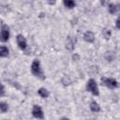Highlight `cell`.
<instances>
[{
	"label": "cell",
	"instance_id": "19",
	"mask_svg": "<svg viewBox=\"0 0 120 120\" xmlns=\"http://www.w3.org/2000/svg\"><path fill=\"white\" fill-rule=\"evenodd\" d=\"M61 120H69V119H68V118H67V117H63Z\"/></svg>",
	"mask_w": 120,
	"mask_h": 120
},
{
	"label": "cell",
	"instance_id": "15",
	"mask_svg": "<svg viewBox=\"0 0 120 120\" xmlns=\"http://www.w3.org/2000/svg\"><path fill=\"white\" fill-rule=\"evenodd\" d=\"M62 83L64 84V85H69L70 83H71V80H70V78L68 76V75H65L63 78H62Z\"/></svg>",
	"mask_w": 120,
	"mask_h": 120
},
{
	"label": "cell",
	"instance_id": "18",
	"mask_svg": "<svg viewBox=\"0 0 120 120\" xmlns=\"http://www.w3.org/2000/svg\"><path fill=\"white\" fill-rule=\"evenodd\" d=\"M115 25H116V28H117V29H119V28H120V20H119V18H117V19H116Z\"/></svg>",
	"mask_w": 120,
	"mask_h": 120
},
{
	"label": "cell",
	"instance_id": "7",
	"mask_svg": "<svg viewBox=\"0 0 120 120\" xmlns=\"http://www.w3.org/2000/svg\"><path fill=\"white\" fill-rule=\"evenodd\" d=\"M76 43V38H72V37H68L67 38V44H66V48L68 50V51H73L74 49V45Z\"/></svg>",
	"mask_w": 120,
	"mask_h": 120
},
{
	"label": "cell",
	"instance_id": "6",
	"mask_svg": "<svg viewBox=\"0 0 120 120\" xmlns=\"http://www.w3.org/2000/svg\"><path fill=\"white\" fill-rule=\"evenodd\" d=\"M16 40H17V44L19 46V48L21 50H25V48L27 47V43H26V39L24 38V37L22 35H18L16 37Z\"/></svg>",
	"mask_w": 120,
	"mask_h": 120
},
{
	"label": "cell",
	"instance_id": "17",
	"mask_svg": "<svg viewBox=\"0 0 120 120\" xmlns=\"http://www.w3.org/2000/svg\"><path fill=\"white\" fill-rule=\"evenodd\" d=\"M5 94V88H4V86L0 83V96H3Z\"/></svg>",
	"mask_w": 120,
	"mask_h": 120
},
{
	"label": "cell",
	"instance_id": "12",
	"mask_svg": "<svg viewBox=\"0 0 120 120\" xmlns=\"http://www.w3.org/2000/svg\"><path fill=\"white\" fill-rule=\"evenodd\" d=\"M109 12L111 13V14H115L116 12H117V10H118V8H117V5H115V4H112V3H111V4H109Z\"/></svg>",
	"mask_w": 120,
	"mask_h": 120
},
{
	"label": "cell",
	"instance_id": "16",
	"mask_svg": "<svg viewBox=\"0 0 120 120\" xmlns=\"http://www.w3.org/2000/svg\"><path fill=\"white\" fill-rule=\"evenodd\" d=\"M8 104L5 102H0V111L2 112H8Z\"/></svg>",
	"mask_w": 120,
	"mask_h": 120
},
{
	"label": "cell",
	"instance_id": "4",
	"mask_svg": "<svg viewBox=\"0 0 120 120\" xmlns=\"http://www.w3.org/2000/svg\"><path fill=\"white\" fill-rule=\"evenodd\" d=\"M9 38V30H8V26L6 24H3L1 27V31H0V41L1 42H6L8 41V39Z\"/></svg>",
	"mask_w": 120,
	"mask_h": 120
},
{
	"label": "cell",
	"instance_id": "3",
	"mask_svg": "<svg viewBox=\"0 0 120 120\" xmlns=\"http://www.w3.org/2000/svg\"><path fill=\"white\" fill-rule=\"evenodd\" d=\"M101 82H102V84L107 86L108 88L110 89H114L118 86V82L115 79H112V78H105V77H102L101 78Z\"/></svg>",
	"mask_w": 120,
	"mask_h": 120
},
{
	"label": "cell",
	"instance_id": "2",
	"mask_svg": "<svg viewBox=\"0 0 120 120\" xmlns=\"http://www.w3.org/2000/svg\"><path fill=\"white\" fill-rule=\"evenodd\" d=\"M86 89L91 92L94 96H98L99 92H98V88L97 85V82L94 79H89L87 82V85H86Z\"/></svg>",
	"mask_w": 120,
	"mask_h": 120
},
{
	"label": "cell",
	"instance_id": "14",
	"mask_svg": "<svg viewBox=\"0 0 120 120\" xmlns=\"http://www.w3.org/2000/svg\"><path fill=\"white\" fill-rule=\"evenodd\" d=\"M102 34H103V37H104V38H106V39H110V38H111V30L110 29H108V28H103V30H102Z\"/></svg>",
	"mask_w": 120,
	"mask_h": 120
},
{
	"label": "cell",
	"instance_id": "13",
	"mask_svg": "<svg viewBox=\"0 0 120 120\" xmlns=\"http://www.w3.org/2000/svg\"><path fill=\"white\" fill-rule=\"evenodd\" d=\"M63 3H64V6L68 8H73L75 7V2L72 0H65Z\"/></svg>",
	"mask_w": 120,
	"mask_h": 120
},
{
	"label": "cell",
	"instance_id": "11",
	"mask_svg": "<svg viewBox=\"0 0 120 120\" xmlns=\"http://www.w3.org/2000/svg\"><path fill=\"white\" fill-rule=\"evenodd\" d=\"M8 55V49L6 46H0V57H7Z\"/></svg>",
	"mask_w": 120,
	"mask_h": 120
},
{
	"label": "cell",
	"instance_id": "9",
	"mask_svg": "<svg viewBox=\"0 0 120 120\" xmlns=\"http://www.w3.org/2000/svg\"><path fill=\"white\" fill-rule=\"evenodd\" d=\"M90 109L94 112H98L100 111V107L96 101H91L90 102Z\"/></svg>",
	"mask_w": 120,
	"mask_h": 120
},
{
	"label": "cell",
	"instance_id": "8",
	"mask_svg": "<svg viewBox=\"0 0 120 120\" xmlns=\"http://www.w3.org/2000/svg\"><path fill=\"white\" fill-rule=\"evenodd\" d=\"M83 39L86 41V42H89V43H92L95 41V35L93 32L91 31H86L83 35Z\"/></svg>",
	"mask_w": 120,
	"mask_h": 120
},
{
	"label": "cell",
	"instance_id": "5",
	"mask_svg": "<svg viewBox=\"0 0 120 120\" xmlns=\"http://www.w3.org/2000/svg\"><path fill=\"white\" fill-rule=\"evenodd\" d=\"M32 115L37 119H43L44 118V113H43V111H42L41 107H39L38 105H34L33 109H32Z\"/></svg>",
	"mask_w": 120,
	"mask_h": 120
},
{
	"label": "cell",
	"instance_id": "1",
	"mask_svg": "<svg viewBox=\"0 0 120 120\" xmlns=\"http://www.w3.org/2000/svg\"><path fill=\"white\" fill-rule=\"evenodd\" d=\"M31 72L34 76L38 77V79L40 80H44L45 79V75L41 69V67H40V62L39 60L38 59H35L31 65Z\"/></svg>",
	"mask_w": 120,
	"mask_h": 120
},
{
	"label": "cell",
	"instance_id": "10",
	"mask_svg": "<svg viewBox=\"0 0 120 120\" xmlns=\"http://www.w3.org/2000/svg\"><path fill=\"white\" fill-rule=\"evenodd\" d=\"M38 95H39L41 98H48V97H49V95H50L49 91H48L46 88H39V89H38Z\"/></svg>",
	"mask_w": 120,
	"mask_h": 120
}]
</instances>
